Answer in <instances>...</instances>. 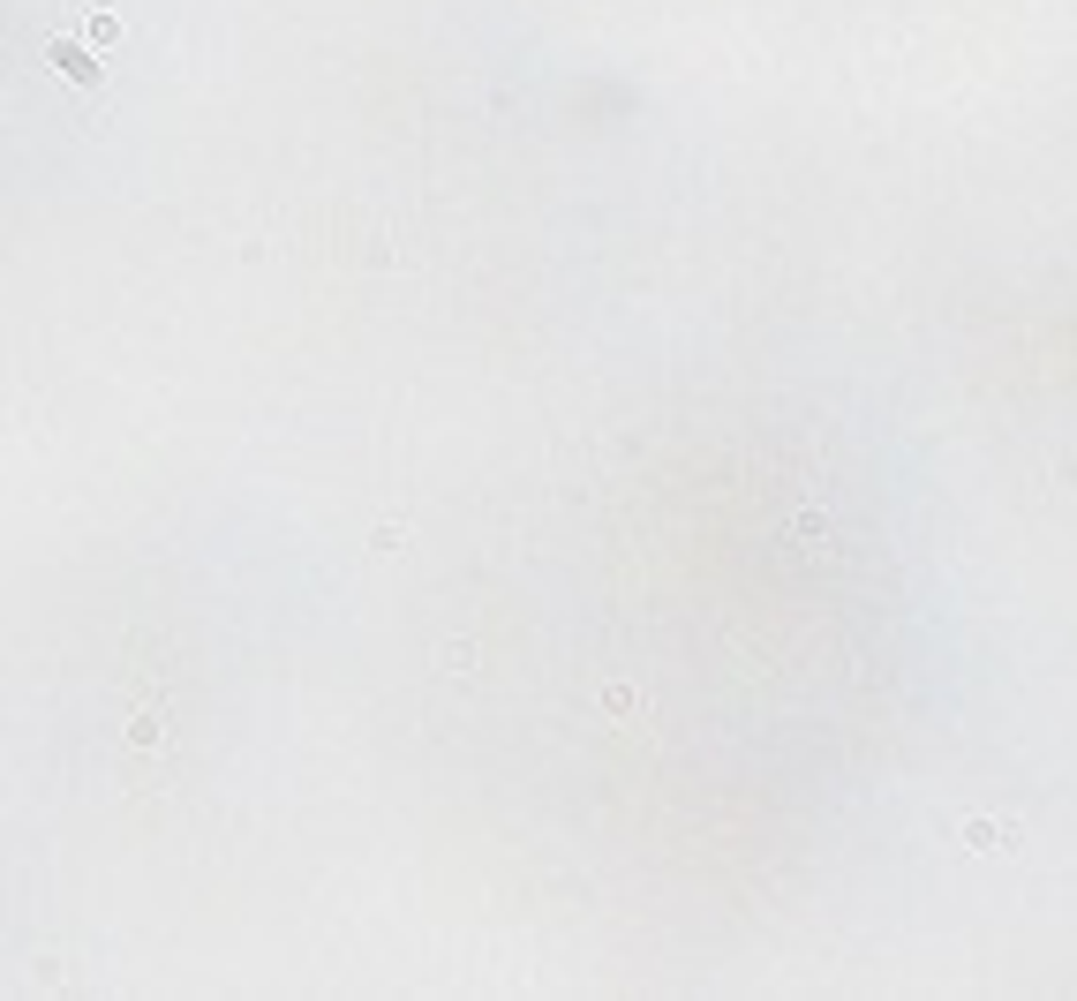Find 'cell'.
<instances>
[{
	"mask_svg": "<svg viewBox=\"0 0 1077 1001\" xmlns=\"http://www.w3.org/2000/svg\"><path fill=\"white\" fill-rule=\"evenodd\" d=\"M957 843L987 859V851H1009V843H1018V828H1009V821H987V814H980V821H964V828H957Z\"/></svg>",
	"mask_w": 1077,
	"mask_h": 1001,
	"instance_id": "cell-1",
	"label": "cell"
},
{
	"mask_svg": "<svg viewBox=\"0 0 1077 1001\" xmlns=\"http://www.w3.org/2000/svg\"><path fill=\"white\" fill-rule=\"evenodd\" d=\"M98 46H91V38H83V46H53L46 60H53V68L60 76H68V83H83V91H91V83H98V60H91Z\"/></svg>",
	"mask_w": 1077,
	"mask_h": 1001,
	"instance_id": "cell-2",
	"label": "cell"
},
{
	"mask_svg": "<svg viewBox=\"0 0 1077 1001\" xmlns=\"http://www.w3.org/2000/svg\"><path fill=\"white\" fill-rule=\"evenodd\" d=\"M648 708V693L641 686H625V678H618V686H603V715H618V723H633V715H641Z\"/></svg>",
	"mask_w": 1077,
	"mask_h": 1001,
	"instance_id": "cell-3",
	"label": "cell"
},
{
	"mask_svg": "<svg viewBox=\"0 0 1077 1001\" xmlns=\"http://www.w3.org/2000/svg\"><path fill=\"white\" fill-rule=\"evenodd\" d=\"M83 38H91V46L105 53V46L121 38V15H105V8H98V15H83Z\"/></svg>",
	"mask_w": 1077,
	"mask_h": 1001,
	"instance_id": "cell-4",
	"label": "cell"
}]
</instances>
